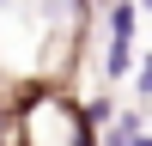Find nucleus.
<instances>
[{
	"instance_id": "f257e3e1",
	"label": "nucleus",
	"mask_w": 152,
	"mask_h": 146,
	"mask_svg": "<svg viewBox=\"0 0 152 146\" xmlns=\"http://www.w3.org/2000/svg\"><path fill=\"white\" fill-rule=\"evenodd\" d=\"M134 24H140V6L134 0H104V79H128L134 73Z\"/></svg>"
},
{
	"instance_id": "f03ea898",
	"label": "nucleus",
	"mask_w": 152,
	"mask_h": 146,
	"mask_svg": "<svg viewBox=\"0 0 152 146\" xmlns=\"http://www.w3.org/2000/svg\"><path fill=\"white\" fill-rule=\"evenodd\" d=\"M134 91H140V97H152V49L134 61Z\"/></svg>"
},
{
	"instance_id": "7ed1b4c3",
	"label": "nucleus",
	"mask_w": 152,
	"mask_h": 146,
	"mask_svg": "<svg viewBox=\"0 0 152 146\" xmlns=\"http://www.w3.org/2000/svg\"><path fill=\"white\" fill-rule=\"evenodd\" d=\"M128 146H152V134H134V140H128Z\"/></svg>"
},
{
	"instance_id": "20e7f679",
	"label": "nucleus",
	"mask_w": 152,
	"mask_h": 146,
	"mask_svg": "<svg viewBox=\"0 0 152 146\" xmlns=\"http://www.w3.org/2000/svg\"><path fill=\"white\" fill-rule=\"evenodd\" d=\"M134 6H140V12H152V0H134Z\"/></svg>"
}]
</instances>
